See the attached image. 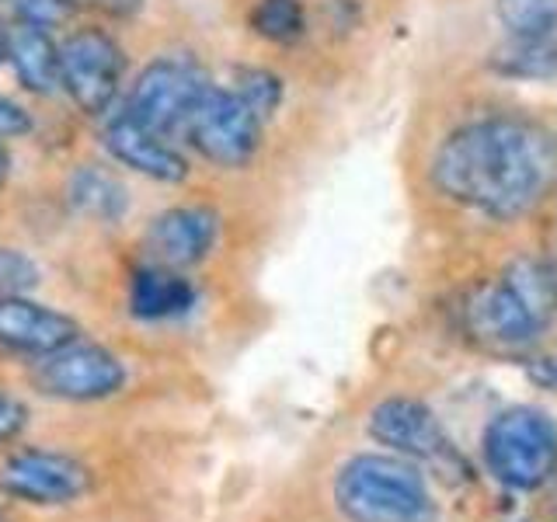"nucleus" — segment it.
<instances>
[{"label": "nucleus", "mask_w": 557, "mask_h": 522, "mask_svg": "<svg viewBox=\"0 0 557 522\" xmlns=\"http://www.w3.org/2000/svg\"><path fill=\"white\" fill-rule=\"evenodd\" d=\"M432 182L487 220H522L557 185V136L527 115L463 122L435 150Z\"/></svg>", "instance_id": "f257e3e1"}, {"label": "nucleus", "mask_w": 557, "mask_h": 522, "mask_svg": "<svg viewBox=\"0 0 557 522\" xmlns=\"http://www.w3.org/2000/svg\"><path fill=\"white\" fill-rule=\"evenodd\" d=\"M557 310V286L547 261H512L498 278L470 289L463 300L467 335L487 352H522L540 341Z\"/></svg>", "instance_id": "f03ea898"}, {"label": "nucleus", "mask_w": 557, "mask_h": 522, "mask_svg": "<svg viewBox=\"0 0 557 522\" xmlns=\"http://www.w3.org/2000/svg\"><path fill=\"white\" fill-rule=\"evenodd\" d=\"M335 505L345 522H440L429 481L397 452H359L335 474Z\"/></svg>", "instance_id": "7ed1b4c3"}, {"label": "nucleus", "mask_w": 557, "mask_h": 522, "mask_svg": "<svg viewBox=\"0 0 557 522\" xmlns=\"http://www.w3.org/2000/svg\"><path fill=\"white\" fill-rule=\"evenodd\" d=\"M484 467L509 492H536L557 474V425L540 408L495 414L481 439Z\"/></svg>", "instance_id": "20e7f679"}, {"label": "nucleus", "mask_w": 557, "mask_h": 522, "mask_svg": "<svg viewBox=\"0 0 557 522\" xmlns=\"http://www.w3.org/2000/svg\"><path fill=\"white\" fill-rule=\"evenodd\" d=\"M126 77V49L112 32L84 25L63 35L60 42V80L66 98L84 115H104L119 98Z\"/></svg>", "instance_id": "39448f33"}, {"label": "nucleus", "mask_w": 557, "mask_h": 522, "mask_svg": "<svg viewBox=\"0 0 557 522\" xmlns=\"http://www.w3.org/2000/svg\"><path fill=\"white\" fill-rule=\"evenodd\" d=\"M209 87L213 84H209L199 63L182 57H161L136 74L126 95V112L168 139L185 136L188 119Z\"/></svg>", "instance_id": "423d86ee"}, {"label": "nucleus", "mask_w": 557, "mask_h": 522, "mask_svg": "<svg viewBox=\"0 0 557 522\" xmlns=\"http://www.w3.org/2000/svg\"><path fill=\"white\" fill-rule=\"evenodd\" d=\"M261 119L234 87H209L191 112L185 139L209 164L216 167H248L261 147Z\"/></svg>", "instance_id": "0eeeda50"}, {"label": "nucleus", "mask_w": 557, "mask_h": 522, "mask_svg": "<svg viewBox=\"0 0 557 522\" xmlns=\"http://www.w3.org/2000/svg\"><path fill=\"white\" fill-rule=\"evenodd\" d=\"M366 428L380 446H387L411 463L435 467L440 474H460L463 470V457L453 446L449 432L418 397H383L370 411Z\"/></svg>", "instance_id": "6e6552de"}, {"label": "nucleus", "mask_w": 557, "mask_h": 522, "mask_svg": "<svg viewBox=\"0 0 557 522\" xmlns=\"http://www.w3.org/2000/svg\"><path fill=\"white\" fill-rule=\"evenodd\" d=\"M32 380L46 397L87 405V400L115 397L126 387V365H122V359L112 348L77 338L57 348V352L42 356Z\"/></svg>", "instance_id": "1a4fd4ad"}, {"label": "nucleus", "mask_w": 557, "mask_h": 522, "mask_svg": "<svg viewBox=\"0 0 557 522\" xmlns=\"http://www.w3.org/2000/svg\"><path fill=\"white\" fill-rule=\"evenodd\" d=\"M91 484V467L57 449H22L0 463V492L25 505H70Z\"/></svg>", "instance_id": "9d476101"}, {"label": "nucleus", "mask_w": 557, "mask_h": 522, "mask_svg": "<svg viewBox=\"0 0 557 522\" xmlns=\"http://www.w3.org/2000/svg\"><path fill=\"white\" fill-rule=\"evenodd\" d=\"M220 240V216L209 206H171L144 231V254L164 269H191L213 254Z\"/></svg>", "instance_id": "9b49d317"}, {"label": "nucleus", "mask_w": 557, "mask_h": 522, "mask_svg": "<svg viewBox=\"0 0 557 522\" xmlns=\"http://www.w3.org/2000/svg\"><path fill=\"white\" fill-rule=\"evenodd\" d=\"M101 144H104V150H109V157L115 164L144 174V178H150V182L182 185L188 178L185 153L174 147L168 136L153 133L139 119H133L126 109L104 119Z\"/></svg>", "instance_id": "f8f14e48"}, {"label": "nucleus", "mask_w": 557, "mask_h": 522, "mask_svg": "<svg viewBox=\"0 0 557 522\" xmlns=\"http://www.w3.org/2000/svg\"><path fill=\"white\" fill-rule=\"evenodd\" d=\"M81 338L77 321L63 310L28 300L25 293H0V348L42 359Z\"/></svg>", "instance_id": "ddd939ff"}, {"label": "nucleus", "mask_w": 557, "mask_h": 522, "mask_svg": "<svg viewBox=\"0 0 557 522\" xmlns=\"http://www.w3.org/2000/svg\"><path fill=\"white\" fill-rule=\"evenodd\" d=\"M8 63L25 91L39 95V98L63 91L60 42L52 39V28L14 22V28H8Z\"/></svg>", "instance_id": "4468645a"}, {"label": "nucleus", "mask_w": 557, "mask_h": 522, "mask_svg": "<svg viewBox=\"0 0 557 522\" xmlns=\"http://www.w3.org/2000/svg\"><path fill=\"white\" fill-rule=\"evenodd\" d=\"M196 307V286L178 269H164L147 261L129 278V313L144 324L178 321Z\"/></svg>", "instance_id": "2eb2a0df"}, {"label": "nucleus", "mask_w": 557, "mask_h": 522, "mask_svg": "<svg viewBox=\"0 0 557 522\" xmlns=\"http://www.w3.org/2000/svg\"><path fill=\"white\" fill-rule=\"evenodd\" d=\"M70 202H74L77 213L98 223H119L129 213V191L112 171H104L98 164H84L70 174Z\"/></svg>", "instance_id": "dca6fc26"}, {"label": "nucleus", "mask_w": 557, "mask_h": 522, "mask_svg": "<svg viewBox=\"0 0 557 522\" xmlns=\"http://www.w3.org/2000/svg\"><path fill=\"white\" fill-rule=\"evenodd\" d=\"M495 14L509 39H550L557 35V0H495Z\"/></svg>", "instance_id": "f3484780"}, {"label": "nucleus", "mask_w": 557, "mask_h": 522, "mask_svg": "<svg viewBox=\"0 0 557 522\" xmlns=\"http://www.w3.org/2000/svg\"><path fill=\"white\" fill-rule=\"evenodd\" d=\"M495 66L509 77H550L557 70V35L550 39H509L495 57Z\"/></svg>", "instance_id": "a211bd4d"}, {"label": "nucleus", "mask_w": 557, "mask_h": 522, "mask_svg": "<svg viewBox=\"0 0 557 522\" xmlns=\"http://www.w3.org/2000/svg\"><path fill=\"white\" fill-rule=\"evenodd\" d=\"M251 28L265 42L275 46H293L296 39H304L307 14L300 0H258L251 11Z\"/></svg>", "instance_id": "6ab92c4d"}, {"label": "nucleus", "mask_w": 557, "mask_h": 522, "mask_svg": "<svg viewBox=\"0 0 557 522\" xmlns=\"http://www.w3.org/2000/svg\"><path fill=\"white\" fill-rule=\"evenodd\" d=\"M234 91L248 101L261 119H269L278 109V101H283V80L261 66H244L237 70Z\"/></svg>", "instance_id": "aec40b11"}, {"label": "nucleus", "mask_w": 557, "mask_h": 522, "mask_svg": "<svg viewBox=\"0 0 557 522\" xmlns=\"http://www.w3.org/2000/svg\"><path fill=\"white\" fill-rule=\"evenodd\" d=\"M39 283V265L14 248H0V293H25Z\"/></svg>", "instance_id": "412c9836"}, {"label": "nucleus", "mask_w": 557, "mask_h": 522, "mask_svg": "<svg viewBox=\"0 0 557 522\" xmlns=\"http://www.w3.org/2000/svg\"><path fill=\"white\" fill-rule=\"evenodd\" d=\"M14 17L28 25H42V28H57L63 17L70 14L66 0H11Z\"/></svg>", "instance_id": "4be33fe9"}, {"label": "nucleus", "mask_w": 557, "mask_h": 522, "mask_svg": "<svg viewBox=\"0 0 557 522\" xmlns=\"http://www.w3.org/2000/svg\"><path fill=\"white\" fill-rule=\"evenodd\" d=\"M28 425V408H25V400H17L14 394L8 390H0V446L17 439V435L25 432Z\"/></svg>", "instance_id": "5701e85b"}, {"label": "nucleus", "mask_w": 557, "mask_h": 522, "mask_svg": "<svg viewBox=\"0 0 557 522\" xmlns=\"http://www.w3.org/2000/svg\"><path fill=\"white\" fill-rule=\"evenodd\" d=\"M70 11H95L101 17H115V22H126L133 17L139 8H144V0H66Z\"/></svg>", "instance_id": "b1692460"}, {"label": "nucleus", "mask_w": 557, "mask_h": 522, "mask_svg": "<svg viewBox=\"0 0 557 522\" xmlns=\"http://www.w3.org/2000/svg\"><path fill=\"white\" fill-rule=\"evenodd\" d=\"M32 129V119L17 101H11L8 95H0V139H14L25 136Z\"/></svg>", "instance_id": "393cba45"}, {"label": "nucleus", "mask_w": 557, "mask_h": 522, "mask_svg": "<svg viewBox=\"0 0 557 522\" xmlns=\"http://www.w3.org/2000/svg\"><path fill=\"white\" fill-rule=\"evenodd\" d=\"M530 376L544 390L557 394V348H554V352H547V356H540L536 362H530Z\"/></svg>", "instance_id": "a878e982"}, {"label": "nucleus", "mask_w": 557, "mask_h": 522, "mask_svg": "<svg viewBox=\"0 0 557 522\" xmlns=\"http://www.w3.org/2000/svg\"><path fill=\"white\" fill-rule=\"evenodd\" d=\"M8 178H11V153L4 147V139H0V188L8 185Z\"/></svg>", "instance_id": "bb28decb"}, {"label": "nucleus", "mask_w": 557, "mask_h": 522, "mask_svg": "<svg viewBox=\"0 0 557 522\" xmlns=\"http://www.w3.org/2000/svg\"><path fill=\"white\" fill-rule=\"evenodd\" d=\"M0 63H8V28L0 25Z\"/></svg>", "instance_id": "cd10ccee"}, {"label": "nucleus", "mask_w": 557, "mask_h": 522, "mask_svg": "<svg viewBox=\"0 0 557 522\" xmlns=\"http://www.w3.org/2000/svg\"><path fill=\"white\" fill-rule=\"evenodd\" d=\"M550 265V275H554V286H557V261H547Z\"/></svg>", "instance_id": "c85d7f7f"}, {"label": "nucleus", "mask_w": 557, "mask_h": 522, "mask_svg": "<svg viewBox=\"0 0 557 522\" xmlns=\"http://www.w3.org/2000/svg\"><path fill=\"white\" fill-rule=\"evenodd\" d=\"M0 522H8V519H4V515H0Z\"/></svg>", "instance_id": "c756f323"}]
</instances>
